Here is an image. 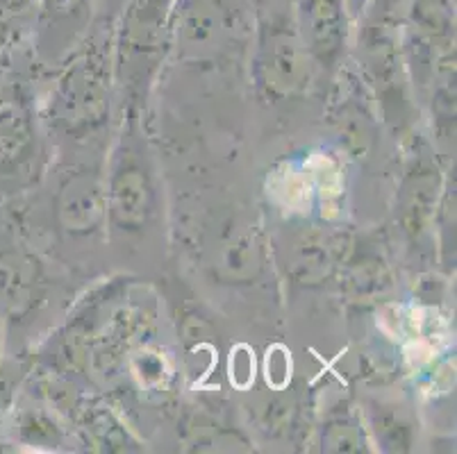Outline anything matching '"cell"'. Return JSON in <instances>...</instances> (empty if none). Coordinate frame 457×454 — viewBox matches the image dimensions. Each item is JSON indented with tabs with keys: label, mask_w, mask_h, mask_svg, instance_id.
<instances>
[{
	"label": "cell",
	"mask_w": 457,
	"mask_h": 454,
	"mask_svg": "<svg viewBox=\"0 0 457 454\" xmlns=\"http://www.w3.org/2000/svg\"><path fill=\"white\" fill-rule=\"evenodd\" d=\"M116 12L91 21L62 69L51 100L48 123L60 139L82 148H105L114 107V19Z\"/></svg>",
	"instance_id": "1"
},
{
	"label": "cell",
	"mask_w": 457,
	"mask_h": 454,
	"mask_svg": "<svg viewBox=\"0 0 457 454\" xmlns=\"http://www.w3.org/2000/svg\"><path fill=\"white\" fill-rule=\"evenodd\" d=\"M141 111L123 110L121 130L103 166L105 225L114 236H146L162 216V186L144 132Z\"/></svg>",
	"instance_id": "2"
},
{
	"label": "cell",
	"mask_w": 457,
	"mask_h": 454,
	"mask_svg": "<svg viewBox=\"0 0 457 454\" xmlns=\"http://www.w3.org/2000/svg\"><path fill=\"white\" fill-rule=\"evenodd\" d=\"M178 0H121L114 19V85L121 110L141 111L173 50Z\"/></svg>",
	"instance_id": "3"
},
{
	"label": "cell",
	"mask_w": 457,
	"mask_h": 454,
	"mask_svg": "<svg viewBox=\"0 0 457 454\" xmlns=\"http://www.w3.org/2000/svg\"><path fill=\"white\" fill-rule=\"evenodd\" d=\"M253 82L271 103L298 100L312 89L317 66L296 35L292 0H255L253 28Z\"/></svg>",
	"instance_id": "4"
},
{
	"label": "cell",
	"mask_w": 457,
	"mask_h": 454,
	"mask_svg": "<svg viewBox=\"0 0 457 454\" xmlns=\"http://www.w3.org/2000/svg\"><path fill=\"white\" fill-rule=\"evenodd\" d=\"M255 28V0H178L173 50L187 62L216 60L248 45Z\"/></svg>",
	"instance_id": "5"
},
{
	"label": "cell",
	"mask_w": 457,
	"mask_h": 454,
	"mask_svg": "<svg viewBox=\"0 0 457 454\" xmlns=\"http://www.w3.org/2000/svg\"><path fill=\"white\" fill-rule=\"evenodd\" d=\"M201 255L212 280L223 285H253L269 264V250L257 225L232 207L203 227Z\"/></svg>",
	"instance_id": "6"
},
{
	"label": "cell",
	"mask_w": 457,
	"mask_h": 454,
	"mask_svg": "<svg viewBox=\"0 0 457 454\" xmlns=\"http://www.w3.org/2000/svg\"><path fill=\"white\" fill-rule=\"evenodd\" d=\"M53 280L37 250L12 225L0 223V316L23 323L48 302Z\"/></svg>",
	"instance_id": "7"
},
{
	"label": "cell",
	"mask_w": 457,
	"mask_h": 454,
	"mask_svg": "<svg viewBox=\"0 0 457 454\" xmlns=\"http://www.w3.org/2000/svg\"><path fill=\"white\" fill-rule=\"evenodd\" d=\"M292 19L298 39L317 70L339 73L355 23L348 0H292Z\"/></svg>",
	"instance_id": "8"
},
{
	"label": "cell",
	"mask_w": 457,
	"mask_h": 454,
	"mask_svg": "<svg viewBox=\"0 0 457 454\" xmlns=\"http://www.w3.org/2000/svg\"><path fill=\"white\" fill-rule=\"evenodd\" d=\"M351 236L323 225L303 223L282 236V266L292 285L314 289L330 282L339 270Z\"/></svg>",
	"instance_id": "9"
},
{
	"label": "cell",
	"mask_w": 457,
	"mask_h": 454,
	"mask_svg": "<svg viewBox=\"0 0 457 454\" xmlns=\"http://www.w3.org/2000/svg\"><path fill=\"white\" fill-rule=\"evenodd\" d=\"M53 210L71 239H91L105 227V186L101 164H73L60 175Z\"/></svg>",
	"instance_id": "10"
},
{
	"label": "cell",
	"mask_w": 457,
	"mask_h": 454,
	"mask_svg": "<svg viewBox=\"0 0 457 454\" xmlns=\"http://www.w3.org/2000/svg\"><path fill=\"white\" fill-rule=\"evenodd\" d=\"M442 173L426 145H419L403 170L398 185V225L410 245L430 239L437 225Z\"/></svg>",
	"instance_id": "11"
},
{
	"label": "cell",
	"mask_w": 457,
	"mask_h": 454,
	"mask_svg": "<svg viewBox=\"0 0 457 454\" xmlns=\"http://www.w3.org/2000/svg\"><path fill=\"white\" fill-rule=\"evenodd\" d=\"M371 89L353 73H344V85L330 103V123L348 155L367 157L378 141V119Z\"/></svg>",
	"instance_id": "12"
},
{
	"label": "cell",
	"mask_w": 457,
	"mask_h": 454,
	"mask_svg": "<svg viewBox=\"0 0 457 454\" xmlns=\"http://www.w3.org/2000/svg\"><path fill=\"white\" fill-rule=\"evenodd\" d=\"M39 155V132L30 98L12 89L0 98V175H23Z\"/></svg>",
	"instance_id": "13"
},
{
	"label": "cell",
	"mask_w": 457,
	"mask_h": 454,
	"mask_svg": "<svg viewBox=\"0 0 457 454\" xmlns=\"http://www.w3.org/2000/svg\"><path fill=\"white\" fill-rule=\"evenodd\" d=\"M337 275L342 277L344 295L357 305L376 302L382 295H387L394 286L387 257L380 245L371 239L351 236Z\"/></svg>",
	"instance_id": "14"
},
{
	"label": "cell",
	"mask_w": 457,
	"mask_h": 454,
	"mask_svg": "<svg viewBox=\"0 0 457 454\" xmlns=\"http://www.w3.org/2000/svg\"><path fill=\"white\" fill-rule=\"evenodd\" d=\"M96 0H41L39 50L44 55H66L94 21Z\"/></svg>",
	"instance_id": "15"
},
{
	"label": "cell",
	"mask_w": 457,
	"mask_h": 454,
	"mask_svg": "<svg viewBox=\"0 0 457 454\" xmlns=\"http://www.w3.org/2000/svg\"><path fill=\"white\" fill-rule=\"evenodd\" d=\"M69 423L76 425V432L80 436L82 445L96 452H126L135 450L130 432L126 425L119 420V416L103 402L101 398H89L82 395L76 411L71 416Z\"/></svg>",
	"instance_id": "16"
},
{
	"label": "cell",
	"mask_w": 457,
	"mask_h": 454,
	"mask_svg": "<svg viewBox=\"0 0 457 454\" xmlns=\"http://www.w3.org/2000/svg\"><path fill=\"white\" fill-rule=\"evenodd\" d=\"M323 452H369L367 430L362 423V411L342 400L326 411L321 423Z\"/></svg>",
	"instance_id": "17"
},
{
	"label": "cell",
	"mask_w": 457,
	"mask_h": 454,
	"mask_svg": "<svg viewBox=\"0 0 457 454\" xmlns=\"http://www.w3.org/2000/svg\"><path fill=\"white\" fill-rule=\"evenodd\" d=\"M367 414V430L376 436L378 448L387 452H407L414 443V423L407 411L394 402H378L371 400L364 409Z\"/></svg>",
	"instance_id": "18"
},
{
	"label": "cell",
	"mask_w": 457,
	"mask_h": 454,
	"mask_svg": "<svg viewBox=\"0 0 457 454\" xmlns=\"http://www.w3.org/2000/svg\"><path fill=\"white\" fill-rule=\"evenodd\" d=\"M126 366L130 368L132 377L139 384L141 391H146L148 395H162L171 393L173 380H176V373H173V366L166 357V352L157 345L151 343H139L130 355H128Z\"/></svg>",
	"instance_id": "19"
},
{
	"label": "cell",
	"mask_w": 457,
	"mask_h": 454,
	"mask_svg": "<svg viewBox=\"0 0 457 454\" xmlns=\"http://www.w3.org/2000/svg\"><path fill=\"white\" fill-rule=\"evenodd\" d=\"M51 411L53 409L48 405L21 407L19 416H16V434H19L21 443L46 450H55L64 445L66 432Z\"/></svg>",
	"instance_id": "20"
},
{
	"label": "cell",
	"mask_w": 457,
	"mask_h": 454,
	"mask_svg": "<svg viewBox=\"0 0 457 454\" xmlns=\"http://www.w3.org/2000/svg\"><path fill=\"white\" fill-rule=\"evenodd\" d=\"M7 405H10V386L0 380V423H3V416H5Z\"/></svg>",
	"instance_id": "21"
},
{
	"label": "cell",
	"mask_w": 457,
	"mask_h": 454,
	"mask_svg": "<svg viewBox=\"0 0 457 454\" xmlns=\"http://www.w3.org/2000/svg\"><path fill=\"white\" fill-rule=\"evenodd\" d=\"M364 3H367V0H348V7H351L353 19H357V14H360V12H362Z\"/></svg>",
	"instance_id": "22"
}]
</instances>
